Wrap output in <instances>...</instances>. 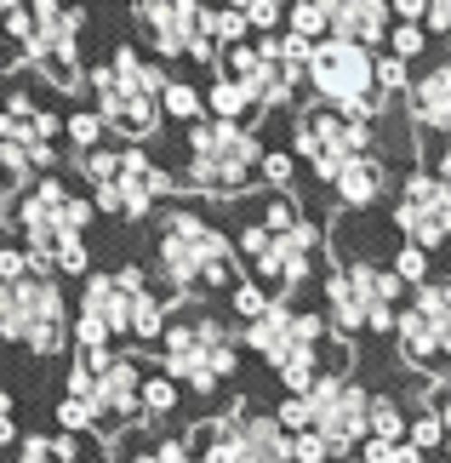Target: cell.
<instances>
[{
	"instance_id": "cell-23",
	"label": "cell",
	"mask_w": 451,
	"mask_h": 463,
	"mask_svg": "<svg viewBox=\"0 0 451 463\" xmlns=\"http://www.w3.org/2000/svg\"><path fill=\"white\" fill-rule=\"evenodd\" d=\"M332 189H337V201H343V206H371L377 194H383V160H377L371 149H366V155H354L349 166L332 177Z\"/></svg>"
},
{
	"instance_id": "cell-22",
	"label": "cell",
	"mask_w": 451,
	"mask_h": 463,
	"mask_svg": "<svg viewBox=\"0 0 451 463\" xmlns=\"http://www.w3.org/2000/svg\"><path fill=\"white\" fill-rule=\"evenodd\" d=\"M394 6L389 0H332V34H349V41L377 46L389 34Z\"/></svg>"
},
{
	"instance_id": "cell-34",
	"label": "cell",
	"mask_w": 451,
	"mask_h": 463,
	"mask_svg": "<svg viewBox=\"0 0 451 463\" xmlns=\"http://www.w3.org/2000/svg\"><path fill=\"white\" fill-rule=\"evenodd\" d=\"M394 275L411 280V287H418V280H428V252H423L418 241H406V246H400V258H394Z\"/></svg>"
},
{
	"instance_id": "cell-6",
	"label": "cell",
	"mask_w": 451,
	"mask_h": 463,
	"mask_svg": "<svg viewBox=\"0 0 451 463\" xmlns=\"http://www.w3.org/2000/svg\"><path fill=\"white\" fill-rule=\"evenodd\" d=\"M86 86L98 92V115L103 127H115L120 137H155L160 132V86H166V69L143 63L137 46H120L103 69L86 75Z\"/></svg>"
},
{
	"instance_id": "cell-9",
	"label": "cell",
	"mask_w": 451,
	"mask_h": 463,
	"mask_svg": "<svg viewBox=\"0 0 451 463\" xmlns=\"http://www.w3.org/2000/svg\"><path fill=\"white\" fill-rule=\"evenodd\" d=\"M303 80L320 92V103L354 115V120H371L377 115V58L366 41H349V34H320L309 41V63H303Z\"/></svg>"
},
{
	"instance_id": "cell-25",
	"label": "cell",
	"mask_w": 451,
	"mask_h": 463,
	"mask_svg": "<svg viewBox=\"0 0 451 463\" xmlns=\"http://www.w3.org/2000/svg\"><path fill=\"white\" fill-rule=\"evenodd\" d=\"M29 177H41V172L29 166V149L0 137V206H6L12 194H23V189H29Z\"/></svg>"
},
{
	"instance_id": "cell-20",
	"label": "cell",
	"mask_w": 451,
	"mask_h": 463,
	"mask_svg": "<svg viewBox=\"0 0 451 463\" xmlns=\"http://www.w3.org/2000/svg\"><path fill=\"white\" fill-rule=\"evenodd\" d=\"M58 127H63V120H52L46 109H34L23 92H12L6 109H0V137H6V144H23V149L58 144Z\"/></svg>"
},
{
	"instance_id": "cell-51",
	"label": "cell",
	"mask_w": 451,
	"mask_h": 463,
	"mask_svg": "<svg viewBox=\"0 0 451 463\" xmlns=\"http://www.w3.org/2000/svg\"><path fill=\"white\" fill-rule=\"evenodd\" d=\"M234 6H240V12H246V6H251V0H234Z\"/></svg>"
},
{
	"instance_id": "cell-12",
	"label": "cell",
	"mask_w": 451,
	"mask_h": 463,
	"mask_svg": "<svg viewBox=\"0 0 451 463\" xmlns=\"http://www.w3.org/2000/svg\"><path fill=\"white\" fill-rule=\"evenodd\" d=\"M189 452H201L211 463H280V458H292V430L268 412L234 406L229 418L189 435Z\"/></svg>"
},
{
	"instance_id": "cell-10",
	"label": "cell",
	"mask_w": 451,
	"mask_h": 463,
	"mask_svg": "<svg viewBox=\"0 0 451 463\" xmlns=\"http://www.w3.org/2000/svg\"><path fill=\"white\" fill-rule=\"evenodd\" d=\"M80 172L98 194V212L103 218H120V223H143L155 212V201L166 194L172 177L155 166L149 155L137 149H80Z\"/></svg>"
},
{
	"instance_id": "cell-7",
	"label": "cell",
	"mask_w": 451,
	"mask_h": 463,
	"mask_svg": "<svg viewBox=\"0 0 451 463\" xmlns=\"http://www.w3.org/2000/svg\"><path fill=\"white\" fill-rule=\"evenodd\" d=\"M160 372L177 383H189L194 395H211V389H223V378H234V366H240V344H234V332L223 320H211L201 309H183L172 315L166 326H160Z\"/></svg>"
},
{
	"instance_id": "cell-19",
	"label": "cell",
	"mask_w": 451,
	"mask_h": 463,
	"mask_svg": "<svg viewBox=\"0 0 451 463\" xmlns=\"http://www.w3.org/2000/svg\"><path fill=\"white\" fill-rule=\"evenodd\" d=\"M394 223H400V235L418 241L423 252H440L451 241V177L411 172L400 206H394Z\"/></svg>"
},
{
	"instance_id": "cell-50",
	"label": "cell",
	"mask_w": 451,
	"mask_h": 463,
	"mask_svg": "<svg viewBox=\"0 0 451 463\" xmlns=\"http://www.w3.org/2000/svg\"><path fill=\"white\" fill-rule=\"evenodd\" d=\"M440 177H451V155H446V160H440Z\"/></svg>"
},
{
	"instance_id": "cell-17",
	"label": "cell",
	"mask_w": 451,
	"mask_h": 463,
	"mask_svg": "<svg viewBox=\"0 0 451 463\" xmlns=\"http://www.w3.org/2000/svg\"><path fill=\"white\" fill-rule=\"evenodd\" d=\"M29 12H34V29H29L23 52L34 58V69H41V75L58 86V92H75V86H86L80 58H75L80 12L63 6V0H29Z\"/></svg>"
},
{
	"instance_id": "cell-31",
	"label": "cell",
	"mask_w": 451,
	"mask_h": 463,
	"mask_svg": "<svg viewBox=\"0 0 451 463\" xmlns=\"http://www.w3.org/2000/svg\"><path fill=\"white\" fill-rule=\"evenodd\" d=\"M172 406H177V378H166V372H160V378H143V412L166 418Z\"/></svg>"
},
{
	"instance_id": "cell-29",
	"label": "cell",
	"mask_w": 451,
	"mask_h": 463,
	"mask_svg": "<svg viewBox=\"0 0 451 463\" xmlns=\"http://www.w3.org/2000/svg\"><path fill=\"white\" fill-rule=\"evenodd\" d=\"M58 423H63V430H75V435H86V430H98V406L69 389V395L58 401Z\"/></svg>"
},
{
	"instance_id": "cell-42",
	"label": "cell",
	"mask_w": 451,
	"mask_h": 463,
	"mask_svg": "<svg viewBox=\"0 0 451 463\" xmlns=\"http://www.w3.org/2000/svg\"><path fill=\"white\" fill-rule=\"evenodd\" d=\"M23 269H29V246H0V280H12Z\"/></svg>"
},
{
	"instance_id": "cell-40",
	"label": "cell",
	"mask_w": 451,
	"mask_h": 463,
	"mask_svg": "<svg viewBox=\"0 0 451 463\" xmlns=\"http://www.w3.org/2000/svg\"><path fill=\"white\" fill-rule=\"evenodd\" d=\"M411 447H418V452H428V447H440V412H428L423 423H411Z\"/></svg>"
},
{
	"instance_id": "cell-41",
	"label": "cell",
	"mask_w": 451,
	"mask_h": 463,
	"mask_svg": "<svg viewBox=\"0 0 451 463\" xmlns=\"http://www.w3.org/2000/svg\"><path fill=\"white\" fill-rule=\"evenodd\" d=\"M377 86H383V92L406 86V58H377Z\"/></svg>"
},
{
	"instance_id": "cell-43",
	"label": "cell",
	"mask_w": 451,
	"mask_h": 463,
	"mask_svg": "<svg viewBox=\"0 0 451 463\" xmlns=\"http://www.w3.org/2000/svg\"><path fill=\"white\" fill-rule=\"evenodd\" d=\"M17 458H23V463L52 458V435H17Z\"/></svg>"
},
{
	"instance_id": "cell-30",
	"label": "cell",
	"mask_w": 451,
	"mask_h": 463,
	"mask_svg": "<svg viewBox=\"0 0 451 463\" xmlns=\"http://www.w3.org/2000/svg\"><path fill=\"white\" fill-rule=\"evenodd\" d=\"M366 435H377V440H406V418H400V406L383 401V395H371V430H366Z\"/></svg>"
},
{
	"instance_id": "cell-3",
	"label": "cell",
	"mask_w": 451,
	"mask_h": 463,
	"mask_svg": "<svg viewBox=\"0 0 451 463\" xmlns=\"http://www.w3.org/2000/svg\"><path fill=\"white\" fill-rule=\"evenodd\" d=\"M315 252H320V229L286 201V189L258 212V223L240 229V258L251 263V275H258L263 287H275L280 298L309 280Z\"/></svg>"
},
{
	"instance_id": "cell-38",
	"label": "cell",
	"mask_w": 451,
	"mask_h": 463,
	"mask_svg": "<svg viewBox=\"0 0 451 463\" xmlns=\"http://www.w3.org/2000/svg\"><path fill=\"white\" fill-rule=\"evenodd\" d=\"M292 458H303V463H320V458H332V452H326V440H320L315 430H292Z\"/></svg>"
},
{
	"instance_id": "cell-45",
	"label": "cell",
	"mask_w": 451,
	"mask_h": 463,
	"mask_svg": "<svg viewBox=\"0 0 451 463\" xmlns=\"http://www.w3.org/2000/svg\"><path fill=\"white\" fill-rule=\"evenodd\" d=\"M143 458H160V463H177V458H189V440H155V447H143Z\"/></svg>"
},
{
	"instance_id": "cell-2",
	"label": "cell",
	"mask_w": 451,
	"mask_h": 463,
	"mask_svg": "<svg viewBox=\"0 0 451 463\" xmlns=\"http://www.w3.org/2000/svg\"><path fill=\"white\" fill-rule=\"evenodd\" d=\"M155 263H160V280L172 287V298L234 287V246H229V235L211 229L201 212H189V206H177V212L160 218Z\"/></svg>"
},
{
	"instance_id": "cell-37",
	"label": "cell",
	"mask_w": 451,
	"mask_h": 463,
	"mask_svg": "<svg viewBox=\"0 0 451 463\" xmlns=\"http://www.w3.org/2000/svg\"><path fill=\"white\" fill-rule=\"evenodd\" d=\"M258 177H263V184H275V189H286V184H292V155H263L258 160Z\"/></svg>"
},
{
	"instance_id": "cell-14",
	"label": "cell",
	"mask_w": 451,
	"mask_h": 463,
	"mask_svg": "<svg viewBox=\"0 0 451 463\" xmlns=\"http://www.w3.org/2000/svg\"><path fill=\"white\" fill-rule=\"evenodd\" d=\"M394 337L411 366L446 372L451 366V287L446 280H418L411 304L394 315Z\"/></svg>"
},
{
	"instance_id": "cell-32",
	"label": "cell",
	"mask_w": 451,
	"mask_h": 463,
	"mask_svg": "<svg viewBox=\"0 0 451 463\" xmlns=\"http://www.w3.org/2000/svg\"><path fill=\"white\" fill-rule=\"evenodd\" d=\"M360 452H366L371 463H411V458H423L411 440H377V435H366L360 440Z\"/></svg>"
},
{
	"instance_id": "cell-44",
	"label": "cell",
	"mask_w": 451,
	"mask_h": 463,
	"mask_svg": "<svg viewBox=\"0 0 451 463\" xmlns=\"http://www.w3.org/2000/svg\"><path fill=\"white\" fill-rule=\"evenodd\" d=\"M423 24L435 29V34H451V0H428V6H423Z\"/></svg>"
},
{
	"instance_id": "cell-48",
	"label": "cell",
	"mask_w": 451,
	"mask_h": 463,
	"mask_svg": "<svg viewBox=\"0 0 451 463\" xmlns=\"http://www.w3.org/2000/svg\"><path fill=\"white\" fill-rule=\"evenodd\" d=\"M423 6H428V0H394V12H400V17H423Z\"/></svg>"
},
{
	"instance_id": "cell-15",
	"label": "cell",
	"mask_w": 451,
	"mask_h": 463,
	"mask_svg": "<svg viewBox=\"0 0 451 463\" xmlns=\"http://www.w3.org/2000/svg\"><path fill=\"white\" fill-rule=\"evenodd\" d=\"M303 406H309V423H303V430H315L326 440V452H349L371 430V395L349 378H326V372H320V378L303 389Z\"/></svg>"
},
{
	"instance_id": "cell-36",
	"label": "cell",
	"mask_w": 451,
	"mask_h": 463,
	"mask_svg": "<svg viewBox=\"0 0 451 463\" xmlns=\"http://www.w3.org/2000/svg\"><path fill=\"white\" fill-rule=\"evenodd\" d=\"M246 17H251V29H280L286 24V0H251V6H246Z\"/></svg>"
},
{
	"instance_id": "cell-1",
	"label": "cell",
	"mask_w": 451,
	"mask_h": 463,
	"mask_svg": "<svg viewBox=\"0 0 451 463\" xmlns=\"http://www.w3.org/2000/svg\"><path fill=\"white\" fill-rule=\"evenodd\" d=\"M92 218H98V206L80 201V194H69L58 172L34 177V189L12 212L23 246L34 258H46L58 275H86V263H92V252H86V223Z\"/></svg>"
},
{
	"instance_id": "cell-33",
	"label": "cell",
	"mask_w": 451,
	"mask_h": 463,
	"mask_svg": "<svg viewBox=\"0 0 451 463\" xmlns=\"http://www.w3.org/2000/svg\"><path fill=\"white\" fill-rule=\"evenodd\" d=\"M63 127H69V144H75V149H92L98 137H103V115L98 109H80V115H69Z\"/></svg>"
},
{
	"instance_id": "cell-16",
	"label": "cell",
	"mask_w": 451,
	"mask_h": 463,
	"mask_svg": "<svg viewBox=\"0 0 451 463\" xmlns=\"http://www.w3.org/2000/svg\"><path fill=\"white\" fill-rule=\"evenodd\" d=\"M132 24L149 34V46L160 58H194V63L218 58V41L206 34L201 0H132Z\"/></svg>"
},
{
	"instance_id": "cell-47",
	"label": "cell",
	"mask_w": 451,
	"mask_h": 463,
	"mask_svg": "<svg viewBox=\"0 0 451 463\" xmlns=\"http://www.w3.org/2000/svg\"><path fill=\"white\" fill-rule=\"evenodd\" d=\"M0 447H17V423H12V412H0Z\"/></svg>"
},
{
	"instance_id": "cell-8",
	"label": "cell",
	"mask_w": 451,
	"mask_h": 463,
	"mask_svg": "<svg viewBox=\"0 0 451 463\" xmlns=\"http://www.w3.org/2000/svg\"><path fill=\"white\" fill-rule=\"evenodd\" d=\"M183 160H189V184L206 189V194H240L246 184H258V137H251L240 120H223V115H201L189 120V137H183Z\"/></svg>"
},
{
	"instance_id": "cell-13",
	"label": "cell",
	"mask_w": 451,
	"mask_h": 463,
	"mask_svg": "<svg viewBox=\"0 0 451 463\" xmlns=\"http://www.w3.org/2000/svg\"><path fill=\"white\" fill-rule=\"evenodd\" d=\"M149 287L143 269H103L86 275L80 309H75V349H109L120 337H132V304Z\"/></svg>"
},
{
	"instance_id": "cell-26",
	"label": "cell",
	"mask_w": 451,
	"mask_h": 463,
	"mask_svg": "<svg viewBox=\"0 0 451 463\" xmlns=\"http://www.w3.org/2000/svg\"><path fill=\"white\" fill-rule=\"evenodd\" d=\"M286 29H297L303 41L332 34V0H286Z\"/></svg>"
},
{
	"instance_id": "cell-21",
	"label": "cell",
	"mask_w": 451,
	"mask_h": 463,
	"mask_svg": "<svg viewBox=\"0 0 451 463\" xmlns=\"http://www.w3.org/2000/svg\"><path fill=\"white\" fill-rule=\"evenodd\" d=\"M411 115L428 132H451V63H435L428 75L411 80Z\"/></svg>"
},
{
	"instance_id": "cell-11",
	"label": "cell",
	"mask_w": 451,
	"mask_h": 463,
	"mask_svg": "<svg viewBox=\"0 0 451 463\" xmlns=\"http://www.w3.org/2000/svg\"><path fill=\"white\" fill-rule=\"evenodd\" d=\"M406 280L377 263H343L326 275V326L337 337L354 332H394V304Z\"/></svg>"
},
{
	"instance_id": "cell-35",
	"label": "cell",
	"mask_w": 451,
	"mask_h": 463,
	"mask_svg": "<svg viewBox=\"0 0 451 463\" xmlns=\"http://www.w3.org/2000/svg\"><path fill=\"white\" fill-rule=\"evenodd\" d=\"M263 304H268V292H263L258 275H251V280H234V315H240V320H251Z\"/></svg>"
},
{
	"instance_id": "cell-28",
	"label": "cell",
	"mask_w": 451,
	"mask_h": 463,
	"mask_svg": "<svg viewBox=\"0 0 451 463\" xmlns=\"http://www.w3.org/2000/svg\"><path fill=\"white\" fill-rule=\"evenodd\" d=\"M206 34H211L218 46H229V41H246V34H251V17H246L240 6H234V0H229V6H218V12L206 6Z\"/></svg>"
},
{
	"instance_id": "cell-39",
	"label": "cell",
	"mask_w": 451,
	"mask_h": 463,
	"mask_svg": "<svg viewBox=\"0 0 451 463\" xmlns=\"http://www.w3.org/2000/svg\"><path fill=\"white\" fill-rule=\"evenodd\" d=\"M418 52H423V29H418V17H406L394 29V58H418Z\"/></svg>"
},
{
	"instance_id": "cell-24",
	"label": "cell",
	"mask_w": 451,
	"mask_h": 463,
	"mask_svg": "<svg viewBox=\"0 0 451 463\" xmlns=\"http://www.w3.org/2000/svg\"><path fill=\"white\" fill-rule=\"evenodd\" d=\"M251 109H263V103H258V92H251L246 80H234V75H218V80H211V92H206V115L246 120Z\"/></svg>"
},
{
	"instance_id": "cell-4",
	"label": "cell",
	"mask_w": 451,
	"mask_h": 463,
	"mask_svg": "<svg viewBox=\"0 0 451 463\" xmlns=\"http://www.w3.org/2000/svg\"><path fill=\"white\" fill-rule=\"evenodd\" d=\"M0 337L29 354H58L69 337V304L58 292V269L29 252V269L0 280Z\"/></svg>"
},
{
	"instance_id": "cell-49",
	"label": "cell",
	"mask_w": 451,
	"mask_h": 463,
	"mask_svg": "<svg viewBox=\"0 0 451 463\" xmlns=\"http://www.w3.org/2000/svg\"><path fill=\"white\" fill-rule=\"evenodd\" d=\"M0 412H12V395H6V383H0Z\"/></svg>"
},
{
	"instance_id": "cell-27",
	"label": "cell",
	"mask_w": 451,
	"mask_h": 463,
	"mask_svg": "<svg viewBox=\"0 0 451 463\" xmlns=\"http://www.w3.org/2000/svg\"><path fill=\"white\" fill-rule=\"evenodd\" d=\"M160 115H172V120H201V115H206V98L194 92L189 80H166V86H160Z\"/></svg>"
},
{
	"instance_id": "cell-46",
	"label": "cell",
	"mask_w": 451,
	"mask_h": 463,
	"mask_svg": "<svg viewBox=\"0 0 451 463\" xmlns=\"http://www.w3.org/2000/svg\"><path fill=\"white\" fill-rule=\"evenodd\" d=\"M435 412H440V440H446V452H451V395L435 401Z\"/></svg>"
},
{
	"instance_id": "cell-5",
	"label": "cell",
	"mask_w": 451,
	"mask_h": 463,
	"mask_svg": "<svg viewBox=\"0 0 451 463\" xmlns=\"http://www.w3.org/2000/svg\"><path fill=\"white\" fill-rule=\"evenodd\" d=\"M320 337H326V315L292 309L286 298H268V304L246 320V344L280 372L286 395H303V389L320 378Z\"/></svg>"
},
{
	"instance_id": "cell-18",
	"label": "cell",
	"mask_w": 451,
	"mask_h": 463,
	"mask_svg": "<svg viewBox=\"0 0 451 463\" xmlns=\"http://www.w3.org/2000/svg\"><path fill=\"white\" fill-rule=\"evenodd\" d=\"M366 149H371V127H366V120L343 115V109H332V103H315V109L297 115V155L309 160L326 184L349 166L354 155H366Z\"/></svg>"
}]
</instances>
